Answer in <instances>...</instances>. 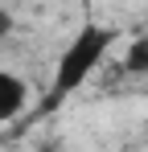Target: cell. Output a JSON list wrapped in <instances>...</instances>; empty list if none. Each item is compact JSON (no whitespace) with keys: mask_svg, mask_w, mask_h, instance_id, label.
Here are the masks:
<instances>
[{"mask_svg":"<svg viewBox=\"0 0 148 152\" xmlns=\"http://www.w3.org/2000/svg\"><path fill=\"white\" fill-rule=\"evenodd\" d=\"M115 45V29L107 25H82L66 41V50L58 53V66H53V78H49V95H45V111L62 107L74 91H82L95 70L107 62V53Z\"/></svg>","mask_w":148,"mask_h":152,"instance_id":"obj_1","label":"cell"},{"mask_svg":"<svg viewBox=\"0 0 148 152\" xmlns=\"http://www.w3.org/2000/svg\"><path fill=\"white\" fill-rule=\"evenodd\" d=\"M25 107H29V82L12 70H0V124L17 119Z\"/></svg>","mask_w":148,"mask_h":152,"instance_id":"obj_2","label":"cell"},{"mask_svg":"<svg viewBox=\"0 0 148 152\" xmlns=\"http://www.w3.org/2000/svg\"><path fill=\"white\" fill-rule=\"evenodd\" d=\"M123 70H127V74H144V70H148V41H136V45H132Z\"/></svg>","mask_w":148,"mask_h":152,"instance_id":"obj_3","label":"cell"},{"mask_svg":"<svg viewBox=\"0 0 148 152\" xmlns=\"http://www.w3.org/2000/svg\"><path fill=\"white\" fill-rule=\"evenodd\" d=\"M8 33H12V12H8V8H0V41H4Z\"/></svg>","mask_w":148,"mask_h":152,"instance_id":"obj_4","label":"cell"},{"mask_svg":"<svg viewBox=\"0 0 148 152\" xmlns=\"http://www.w3.org/2000/svg\"><path fill=\"white\" fill-rule=\"evenodd\" d=\"M37 152H58V148H53V144H45V148H37Z\"/></svg>","mask_w":148,"mask_h":152,"instance_id":"obj_5","label":"cell"}]
</instances>
